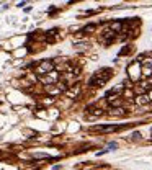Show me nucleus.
I'll return each instance as SVG.
<instances>
[{"label":"nucleus","instance_id":"obj_1","mask_svg":"<svg viewBox=\"0 0 152 170\" xmlns=\"http://www.w3.org/2000/svg\"><path fill=\"white\" fill-rule=\"evenodd\" d=\"M53 69H54V62H53V61H43V62L36 67V74H38V75H44V74L53 72Z\"/></svg>","mask_w":152,"mask_h":170},{"label":"nucleus","instance_id":"obj_2","mask_svg":"<svg viewBox=\"0 0 152 170\" xmlns=\"http://www.w3.org/2000/svg\"><path fill=\"white\" fill-rule=\"evenodd\" d=\"M147 101H149V97H145V95H142V97H138V103L144 105V103H147Z\"/></svg>","mask_w":152,"mask_h":170}]
</instances>
